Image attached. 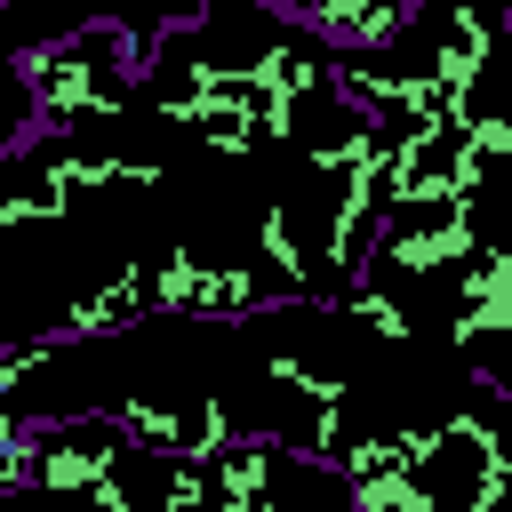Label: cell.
Returning a JSON list of instances; mask_svg holds the SVG:
<instances>
[{
  "instance_id": "obj_1",
  "label": "cell",
  "mask_w": 512,
  "mask_h": 512,
  "mask_svg": "<svg viewBox=\"0 0 512 512\" xmlns=\"http://www.w3.org/2000/svg\"><path fill=\"white\" fill-rule=\"evenodd\" d=\"M152 32L120 16H80L56 32L16 40V72L32 96V136H112L136 104Z\"/></svg>"
},
{
  "instance_id": "obj_2",
  "label": "cell",
  "mask_w": 512,
  "mask_h": 512,
  "mask_svg": "<svg viewBox=\"0 0 512 512\" xmlns=\"http://www.w3.org/2000/svg\"><path fill=\"white\" fill-rule=\"evenodd\" d=\"M32 144V96H24V72H16V40L0 32V160Z\"/></svg>"
}]
</instances>
